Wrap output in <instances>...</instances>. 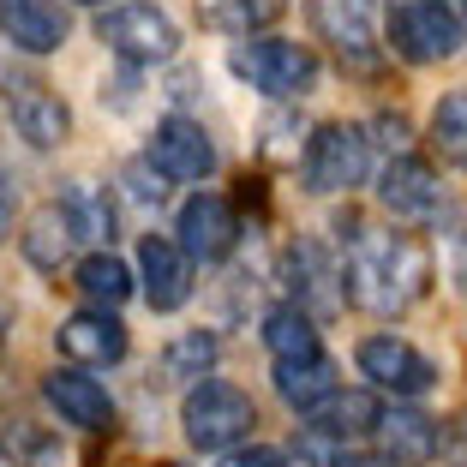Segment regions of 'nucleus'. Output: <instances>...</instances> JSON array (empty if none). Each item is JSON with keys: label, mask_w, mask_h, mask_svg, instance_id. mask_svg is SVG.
<instances>
[{"label": "nucleus", "mask_w": 467, "mask_h": 467, "mask_svg": "<svg viewBox=\"0 0 467 467\" xmlns=\"http://www.w3.org/2000/svg\"><path fill=\"white\" fill-rule=\"evenodd\" d=\"M0 42L18 55H55L67 42L60 0H0Z\"/></svg>", "instance_id": "16"}, {"label": "nucleus", "mask_w": 467, "mask_h": 467, "mask_svg": "<svg viewBox=\"0 0 467 467\" xmlns=\"http://www.w3.org/2000/svg\"><path fill=\"white\" fill-rule=\"evenodd\" d=\"M144 156H150L168 180H210V174H216V144H210V132L198 120H186V114L156 120L150 150H144Z\"/></svg>", "instance_id": "10"}, {"label": "nucleus", "mask_w": 467, "mask_h": 467, "mask_svg": "<svg viewBox=\"0 0 467 467\" xmlns=\"http://www.w3.org/2000/svg\"><path fill=\"white\" fill-rule=\"evenodd\" d=\"M216 354H222V342L210 330H186V336H174V342H168L162 371H168V378H210Z\"/></svg>", "instance_id": "26"}, {"label": "nucleus", "mask_w": 467, "mask_h": 467, "mask_svg": "<svg viewBox=\"0 0 467 467\" xmlns=\"http://www.w3.org/2000/svg\"><path fill=\"white\" fill-rule=\"evenodd\" d=\"M312 25L348 67H371L378 55V6L371 0H312Z\"/></svg>", "instance_id": "12"}, {"label": "nucleus", "mask_w": 467, "mask_h": 467, "mask_svg": "<svg viewBox=\"0 0 467 467\" xmlns=\"http://www.w3.org/2000/svg\"><path fill=\"white\" fill-rule=\"evenodd\" d=\"M0 462H6V455H0Z\"/></svg>", "instance_id": "37"}, {"label": "nucleus", "mask_w": 467, "mask_h": 467, "mask_svg": "<svg viewBox=\"0 0 467 467\" xmlns=\"http://www.w3.org/2000/svg\"><path fill=\"white\" fill-rule=\"evenodd\" d=\"M42 401L60 413V426H78V431H114V396L97 384V378H84L78 366L48 371V378H42Z\"/></svg>", "instance_id": "14"}, {"label": "nucleus", "mask_w": 467, "mask_h": 467, "mask_svg": "<svg viewBox=\"0 0 467 467\" xmlns=\"http://www.w3.org/2000/svg\"><path fill=\"white\" fill-rule=\"evenodd\" d=\"M264 348H270L275 359H317L324 354V342H317V317L300 312V306H275V312H264Z\"/></svg>", "instance_id": "22"}, {"label": "nucleus", "mask_w": 467, "mask_h": 467, "mask_svg": "<svg viewBox=\"0 0 467 467\" xmlns=\"http://www.w3.org/2000/svg\"><path fill=\"white\" fill-rule=\"evenodd\" d=\"M282 13V0H204V18L216 30H252V25H270Z\"/></svg>", "instance_id": "27"}, {"label": "nucleus", "mask_w": 467, "mask_h": 467, "mask_svg": "<svg viewBox=\"0 0 467 467\" xmlns=\"http://www.w3.org/2000/svg\"><path fill=\"white\" fill-rule=\"evenodd\" d=\"M55 210L67 216L72 240H102V246L114 240V204H109V192H102L97 180H67Z\"/></svg>", "instance_id": "20"}, {"label": "nucleus", "mask_w": 467, "mask_h": 467, "mask_svg": "<svg viewBox=\"0 0 467 467\" xmlns=\"http://www.w3.org/2000/svg\"><path fill=\"white\" fill-rule=\"evenodd\" d=\"M180 426H186V443L192 450H234V443H246V431L258 426V408L240 384L228 378H198L180 401Z\"/></svg>", "instance_id": "2"}, {"label": "nucleus", "mask_w": 467, "mask_h": 467, "mask_svg": "<svg viewBox=\"0 0 467 467\" xmlns=\"http://www.w3.org/2000/svg\"><path fill=\"white\" fill-rule=\"evenodd\" d=\"M25 467H67V450H60L55 438L30 431V438H25Z\"/></svg>", "instance_id": "31"}, {"label": "nucleus", "mask_w": 467, "mask_h": 467, "mask_svg": "<svg viewBox=\"0 0 467 467\" xmlns=\"http://www.w3.org/2000/svg\"><path fill=\"white\" fill-rule=\"evenodd\" d=\"M354 359L371 378V389H389V396H426V389L438 384V366L413 342H401V336H366V342L354 348Z\"/></svg>", "instance_id": "8"}, {"label": "nucleus", "mask_w": 467, "mask_h": 467, "mask_svg": "<svg viewBox=\"0 0 467 467\" xmlns=\"http://www.w3.org/2000/svg\"><path fill=\"white\" fill-rule=\"evenodd\" d=\"M462 18L443 6V0H401L396 13H389V48L413 67H438V60L462 55Z\"/></svg>", "instance_id": "6"}, {"label": "nucleus", "mask_w": 467, "mask_h": 467, "mask_svg": "<svg viewBox=\"0 0 467 467\" xmlns=\"http://www.w3.org/2000/svg\"><path fill=\"white\" fill-rule=\"evenodd\" d=\"M330 467H396L389 455H359V450H336Z\"/></svg>", "instance_id": "33"}, {"label": "nucleus", "mask_w": 467, "mask_h": 467, "mask_svg": "<svg viewBox=\"0 0 467 467\" xmlns=\"http://www.w3.org/2000/svg\"><path fill=\"white\" fill-rule=\"evenodd\" d=\"M120 180H126V192H132L138 204H168V174L150 162V156H144V162H126Z\"/></svg>", "instance_id": "28"}, {"label": "nucleus", "mask_w": 467, "mask_h": 467, "mask_svg": "<svg viewBox=\"0 0 467 467\" xmlns=\"http://www.w3.org/2000/svg\"><path fill=\"white\" fill-rule=\"evenodd\" d=\"M78 294L90 306H102V312H114L120 300L138 294V275H132V264L114 258V252H90V258H78Z\"/></svg>", "instance_id": "21"}, {"label": "nucleus", "mask_w": 467, "mask_h": 467, "mask_svg": "<svg viewBox=\"0 0 467 467\" xmlns=\"http://www.w3.org/2000/svg\"><path fill=\"white\" fill-rule=\"evenodd\" d=\"M55 348L72 359V366H114V359H126L132 336H126V324H120L114 312L90 306V312H72V317H60Z\"/></svg>", "instance_id": "13"}, {"label": "nucleus", "mask_w": 467, "mask_h": 467, "mask_svg": "<svg viewBox=\"0 0 467 467\" xmlns=\"http://www.w3.org/2000/svg\"><path fill=\"white\" fill-rule=\"evenodd\" d=\"M378 198H384V210L396 222H426L443 210V186L431 174V162H420V156H396L384 168V180H378Z\"/></svg>", "instance_id": "15"}, {"label": "nucleus", "mask_w": 467, "mask_h": 467, "mask_svg": "<svg viewBox=\"0 0 467 467\" xmlns=\"http://www.w3.org/2000/svg\"><path fill=\"white\" fill-rule=\"evenodd\" d=\"M336 228H342V252H348L342 300L366 306L378 317H396L431 288V258L413 234L371 228V222H354V216H342Z\"/></svg>", "instance_id": "1"}, {"label": "nucleus", "mask_w": 467, "mask_h": 467, "mask_svg": "<svg viewBox=\"0 0 467 467\" xmlns=\"http://www.w3.org/2000/svg\"><path fill=\"white\" fill-rule=\"evenodd\" d=\"M443 6H450V13L462 18V30H467V0H443Z\"/></svg>", "instance_id": "35"}, {"label": "nucleus", "mask_w": 467, "mask_h": 467, "mask_svg": "<svg viewBox=\"0 0 467 467\" xmlns=\"http://www.w3.org/2000/svg\"><path fill=\"white\" fill-rule=\"evenodd\" d=\"M6 336H13V312H6V300H0V348H6Z\"/></svg>", "instance_id": "34"}, {"label": "nucleus", "mask_w": 467, "mask_h": 467, "mask_svg": "<svg viewBox=\"0 0 467 467\" xmlns=\"http://www.w3.org/2000/svg\"><path fill=\"white\" fill-rule=\"evenodd\" d=\"M13 216H18V192H13V180L0 174V240L13 234Z\"/></svg>", "instance_id": "32"}, {"label": "nucleus", "mask_w": 467, "mask_h": 467, "mask_svg": "<svg viewBox=\"0 0 467 467\" xmlns=\"http://www.w3.org/2000/svg\"><path fill=\"white\" fill-rule=\"evenodd\" d=\"M6 102H13V126H18V138H25L30 150H55V144H67L72 114H67V102H60L55 90L18 84V90H6Z\"/></svg>", "instance_id": "18"}, {"label": "nucleus", "mask_w": 467, "mask_h": 467, "mask_svg": "<svg viewBox=\"0 0 467 467\" xmlns=\"http://www.w3.org/2000/svg\"><path fill=\"white\" fill-rule=\"evenodd\" d=\"M216 467H288V455L270 443H234V450H222Z\"/></svg>", "instance_id": "29"}, {"label": "nucleus", "mask_w": 467, "mask_h": 467, "mask_svg": "<svg viewBox=\"0 0 467 467\" xmlns=\"http://www.w3.org/2000/svg\"><path fill=\"white\" fill-rule=\"evenodd\" d=\"M443 270H450V282H455V294H467V222L443 240Z\"/></svg>", "instance_id": "30"}, {"label": "nucleus", "mask_w": 467, "mask_h": 467, "mask_svg": "<svg viewBox=\"0 0 467 467\" xmlns=\"http://www.w3.org/2000/svg\"><path fill=\"white\" fill-rule=\"evenodd\" d=\"M228 60L252 90H264V97H275V102H294V97H312L317 90V55L306 48V42L252 36V42H240Z\"/></svg>", "instance_id": "3"}, {"label": "nucleus", "mask_w": 467, "mask_h": 467, "mask_svg": "<svg viewBox=\"0 0 467 467\" xmlns=\"http://www.w3.org/2000/svg\"><path fill=\"white\" fill-rule=\"evenodd\" d=\"M97 42L109 55H120L126 67H162L180 55V25L150 0H132V6H109L97 18Z\"/></svg>", "instance_id": "4"}, {"label": "nucleus", "mask_w": 467, "mask_h": 467, "mask_svg": "<svg viewBox=\"0 0 467 467\" xmlns=\"http://www.w3.org/2000/svg\"><path fill=\"white\" fill-rule=\"evenodd\" d=\"M174 246L198 264H222L234 246H240V216H234L228 198L216 192H192L180 204V222H174Z\"/></svg>", "instance_id": "7"}, {"label": "nucleus", "mask_w": 467, "mask_h": 467, "mask_svg": "<svg viewBox=\"0 0 467 467\" xmlns=\"http://www.w3.org/2000/svg\"><path fill=\"white\" fill-rule=\"evenodd\" d=\"M426 144H431V156H438V162L467 168V90H450V97L431 109Z\"/></svg>", "instance_id": "25"}, {"label": "nucleus", "mask_w": 467, "mask_h": 467, "mask_svg": "<svg viewBox=\"0 0 467 467\" xmlns=\"http://www.w3.org/2000/svg\"><path fill=\"white\" fill-rule=\"evenodd\" d=\"M18 246H25V258L36 264V270H60V264L72 258V228H67V216H60L55 204L36 210V216L25 222V234H18Z\"/></svg>", "instance_id": "24"}, {"label": "nucleus", "mask_w": 467, "mask_h": 467, "mask_svg": "<svg viewBox=\"0 0 467 467\" xmlns=\"http://www.w3.org/2000/svg\"><path fill=\"white\" fill-rule=\"evenodd\" d=\"M300 174H306V192H317V198L354 192L359 180L371 174V138H366V126H348V120L317 126V132L306 138Z\"/></svg>", "instance_id": "5"}, {"label": "nucleus", "mask_w": 467, "mask_h": 467, "mask_svg": "<svg viewBox=\"0 0 467 467\" xmlns=\"http://www.w3.org/2000/svg\"><path fill=\"white\" fill-rule=\"evenodd\" d=\"M138 294H144L150 312H180L192 300V258L168 234H144L138 240Z\"/></svg>", "instance_id": "9"}, {"label": "nucleus", "mask_w": 467, "mask_h": 467, "mask_svg": "<svg viewBox=\"0 0 467 467\" xmlns=\"http://www.w3.org/2000/svg\"><path fill=\"white\" fill-rule=\"evenodd\" d=\"M78 6H114V0H78Z\"/></svg>", "instance_id": "36"}, {"label": "nucleus", "mask_w": 467, "mask_h": 467, "mask_svg": "<svg viewBox=\"0 0 467 467\" xmlns=\"http://www.w3.org/2000/svg\"><path fill=\"white\" fill-rule=\"evenodd\" d=\"M306 431H317V438H366V431H378V420H384V401L371 396V389H330V396L317 401V408L300 413Z\"/></svg>", "instance_id": "17"}, {"label": "nucleus", "mask_w": 467, "mask_h": 467, "mask_svg": "<svg viewBox=\"0 0 467 467\" xmlns=\"http://www.w3.org/2000/svg\"><path fill=\"white\" fill-rule=\"evenodd\" d=\"M330 389H342L336 384V366L324 354L317 359H275V396L288 401V408H317V401L330 396Z\"/></svg>", "instance_id": "23"}, {"label": "nucleus", "mask_w": 467, "mask_h": 467, "mask_svg": "<svg viewBox=\"0 0 467 467\" xmlns=\"http://www.w3.org/2000/svg\"><path fill=\"white\" fill-rule=\"evenodd\" d=\"M378 438H384V455L396 467H420V462H431V455H438L443 431H438V420H431V413L396 408V413H384V420H378Z\"/></svg>", "instance_id": "19"}, {"label": "nucleus", "mask_w": 467, "mask_h": 467, "mask_svg": "<svg viewBox=\"0 0 467 467\" xmlns=\"http://www.w3.org/2000/svg\"><path fill=\"white\" fill-rule=\"evenodd\" d=\"M282 275H288V294H294L300 312L317 317V312H336L342 306V264L317 246V240H294L282 252Z\"/></svg>", "instance_id": "11"}]
</instances>
